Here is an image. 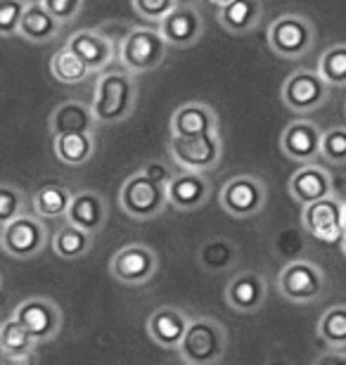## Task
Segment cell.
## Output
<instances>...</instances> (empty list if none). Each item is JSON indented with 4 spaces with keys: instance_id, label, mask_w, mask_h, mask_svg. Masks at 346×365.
<instances>
[{
    "instance_id": "cell-28",
    "label": "cell",
    "mask_w": 346,
    "mask_h": 365,
    "mask_svg": "<svg viewBox=\"0 0 346 365\" xmlns=\"http://www.w3.org/2000/svg\"><path fill=\"white\" fill-rule=\"evenodd\" d=\"M98 140L95 133H71L53 138V152L64 166H86L95 157Z\"/></svg>"
},
{
    "instance_id": "cell-5",
    "label": "cell",
    "mask_w": 346,
    "mask_h": 365,
    "mask_svg": "<svg viewBox=\"0 0 346 365\" xmlns=\"http://www.w3.org/2000/svg\"><path fill=\"white\" fill-rule=\"evenodd\" d=\"M119 204H121L123 214L131 216L138 223L154 221V218L164 214L168 207L166 185L154 182L152 178H147L143 171H138L123 180V185L119 190Z\"/></svg>"
},
{
    "instance_id": "cell-2",
    "label": "cell",
    "mask_w": 346,
    "mask_h": 365,
    "mask_svg": "<svg viewBox=\"0 0 346 365\" xmlns=\"http://www.w3.org/2000/svg\"><path fill=\"white\" fill-rule=\"evenodd\" d=\"M228 330L211 316H195L188 334L178 346V356L188 365H216L228 354Z\"/></svg>"
},
{
    "instance_id": "cell-34",
    "label": "cell",
    "mask_w": 346,
    "mask_h": 365,
    "mask_svg": "<svg viewBox=\"0 0 346 365\" xmlns=\"http://www.w3.org/2000/svg\"><path fill=\"white\" fill-rule=\"evenodd\" d=\"M320 159L332 166L346 164V126H332L322 133Z\"/></svg>"
},
{
    "instance_id": "cell-3",
    "label": "cell",
    "mask_w": 346,
    "mask_h": 365,
    "mask_svg": "<svg viewBox=\"0 0 346 365\" xmlns=\"http://www.w3.org/2000/svg\"><path fill=\"white\" fill-rule=\"evenodd\" d=\"M266 43L283 60H299L311 53L315 43L313 21L301 12H285L270 21L266 31Z\"/></svg>"
},
{
    "instance_id": "cell-38",
    "label": "cell",
    "mask_w": 346,
    "mask_h": 365,
    "mask_svg": "<svg viewBox=\"0 0 346 365\" xmlns=\"http://www.w3.org/2000/svg\"><path fill=\"white\" fill-rule=\"evenodd\" d=\"M86 0H41V5L53 14L55 19H60L62 24H69L81 14Z\"/></svg>"
},
{
    "instance_id": "cell-1",
    "label": "cell",
    "mask_w": 346,
    "mask_h": 365,
    "mask_svg": "<svg viewBox=\"0 0 346 365\" xmlns=\"http://www.w3.org/2000/svg\"><path fill=\"white\" fill-rule=\"evenodd\" d=\"M138 105V83L128 69H107L93 91V112L100 126H116L131 119Z\"/></svg>"
},
{
    "instance_id": "cell-7",
    "label": "cell",
    "mask_w": 346,
    "mask_h": 365,
    "mask_svg": "<svg viewBox=\"0 0 346 365\" xmlns=\"http://www.w3.org/2000/svg\"><path fill=\"white\" fill-rule=\"evenodd\" d=\"M220 209L233 218H252L261 214L268 202V185L261 176L240 173L223 182L218 192Z\"/></svg>"
},
{
    "instance_id": "cell-37",
    "label": "cell",
    "mask_w": 346,
    "mask_h": 365,
    "mask_svg": "<svg viewBox=\"0 0 346 365\" xmlns=\"http://www.w3.org/2000/svg\"><path fill=\"white\" fill-rule=\"evenodd\" d=\"M131 5H133V12H138L140 17L159 26V21L168 12H173L180 3L178 0H131Z\"/></svg>"
},
{
    "instance_id": "cell-22",
    "label": "cell",
    "mask_w": 346,
    "mask_h": 365,
    "mask_svg": "<svg viewBox=\"0 0 346 365\" xmlns=\"http://www.w3.org/2000/svg\"><path fill=\"white\" fill-rule=\"evenodd\" d=\"M48 126L53 138H57L71 133H95V126L100 123L91 105H83L81 100H64L50 112Z\"/></svg>"
},
{
    "instance_id": "cell-41",
    "label": "cell",
    "mask_w": 346,
    "mask_h": 365,
    "mask_svg": "<svg viewBox=\"0 0 346 365\" xmlns=\"http://www.w3.org/2000/svg\"><path fill=\"white\" fill-rule=\"evenodd\" d=\"M209 3H213V5H216V7H218V10H220V7L230 5V3H233V0H209Z\"/></svg>"
},
{
    "instance_id": "cell-21",
    "label": "cell",
    "mask_w": 346,
    "mask_h": 365,
    "mask_svg": "<svg viewBox=\"0 0 346 365\" xmlns=\"http://www.w3.org/2000/svg\"><path fill=\"white\" fill-rule=\"evenodd\" d=\"M290 197L294 202H299L301 207L311 202H320L325 197L335 195V180L325 166L320 164H304L301 169L290 178Z\"/></svg>"
},
{
    "instance_id": "cell-20",
    "label": "cell",
    "mask_w": 346,
    "mask_h": 365,
    "mask_svg": "<svg viewBox=\"0 0 346 365\" xmlns=\"http://www.w3.org/2000/svg\"><path fill=\"white\" fill-rule=\"evenodd\" d=\"M168 128H171V138L207 135V133H213V130H218V116L207 102H197V100L183 102L171 114Z\"/></svg>"
},
{
    "instance_id": "cell-30",
    "label": "cell",
    "mask_w": 346,
    "mask_h": 365,
    "mask_svg": "<svg viewBox=\"0 0 346 365\" xmlns=\"http://www.w3.org/2000/svg\"><path fill=\"white\" fill-rule=\"evenodd\" d=\"M200 266L209 273H223L238 264V245L228 237H211L200 247Z\"/></svg>"
},
{
    "instance_id": "cell-23",
    "label": "cell",
    "mask_w": 346,
    "mask_h": 365,
    "mask_svg": "<svg viewBox=\"0 0 346 365\" xmlns=\"http://www.w3.org/2000/svg\"><path fill=\"white\" fill-rule=\"evenodd\" d=\"M109 218V209L105 197L100 192H93V190H83V192H76L71 200L69 214L64 221L76 225V228L91 232V235H98V232L107 225Z\"/></svg>"
},
{
    "instance_id": "cell-26",
    "label": "cell",
    "mask_w": 346,
    "mask_h": 365,
    "mask_svg": "<svg viewBox=\"0 0 346 365\" xmlns=\"http://www.w3.org/2000/svg\"><path fill=\"white\" fill-rule=\"evenodd\" d=\"M39 341L31 337V332L19 323L14 316H7L0 325V349H3L5 361H21L31 359Z\"/></svg>"
},
{
    "instance_id": "cell-11",
    "label": "cell",
    "mask_w": 346,
    "mask_h": 365,
    "mask_svg": "<svg viewBox=\"0 0 346 365\" xmlns=\"http://www.w3.org/2000/svg\"><path fill=\"white\" fill-rule=\"evenodd\" d=\"M301 225L313 240L325 245L342 242L346 235L344 225V202L337 195L325 197L320 202H311L301 207Z\"/></svg>"
},
{
    "instance_id": "cell-43",
    "label": "cell",
    "mask_w": 346,
    "mask_h": 365,
    "mask_svg": "<svg viewBox=\"0 0 346 365\" xmlns=\"http://www.w3.org/2000/svg\"><path fill=\"white\" fill-rule=\"evenodd\" d=\"M340 245H342V254H344V257H346V235L342 237V242H340Z\"/></svg>"
},
{
    "instance_id": "cell-14",
    "label": "cell",
    "mask_w": 346,
    "mask_h": 365,
    "mask_svg": "<svg viewBox=\"0 0 346 365\" xmlns=\"http://www.w3.org/2000/svg\"><path fill=\"white\" fill-rule=\"evenodd\" d=\"M67 48L73 50L86 67L93 74H102L112 67V62L119 57V46L102 31V29H81V31L71 34L67 41Z\"/></svg>"
},
{
    "instance_id": "cell-25",
    "label": "cell",
    "mask_w": 346,
    "mask_h": 365,
    "mask_svg": "<svg viewBox=\"0 0 346 365\" xmlns=\"http://www.w3.org/2000/svg\"><path fill=\"white\" fill-rule=\"evenodd\" d=\"M62 26H64L62 21L55 19L39 0V3H29L26 14H24L21 26H19V38H24L29 43H36V46H43V43L55 41L57 36H60Z\"/></svg>"
},
{
    "instance_id": "cell-44",
    "label": "cell",
    "mask_w": 346,
    "mask_h": 365,
    "mask_svg": "<svg viewBox=\"0 0 346 365\" xmlns=\"http://www.w3.org/2000/svg\"><path fill=\"white\" fill-rule=\"evenodd\" d=\"M344 225H346V202H344Z\"/></svg>"
},
{
    "instance_id": "cell-18",
    "label": "cell",
    "mask_w": 346,
    "mask_h": 365,
    "mask_svg": "<svg viewBox=\"0 0 346 365\" xmlns=\"http://www.w3.org/2000/svg\"><path fill=\"white\" fill-rule=\"evenodd\" d=\"M268 299L266 277L256 271L235 273L225 284V304L238 313H256Z\"/></svg>"
},
{
    "instance_id": "cell-10",
    "label": "cell",
    "mask_w": 346,
    "mask_h": 365,
    "mask_svg": "<svg viewBox=\"0 0 346 365\" xmlns=\"http://www.w3.org/2000/svg\"><path fill=\"white\" fill-rule=\"evenodd\" d=\"M330 83L318 74V69H297L285 78L280 98L287 109L297 114H311L330 100Z\"/></svg>"
},
{
    "instance_id": "cell-16",
    "label": "cell",
    "mask_w": 346,
    "mask_h": 365,
    "mask_svg": "<svg viewBox=\"0 0 346 365\" xmlns=\"http://www.w3.org/2000/svg\"><path fill=\"white\" fill-rule=\"evenodd\" d=\"M190 323H193V318L178 306H159L147 318V334L157 346L168 349V351H178V346L188 334Z\"/></svg>"
},
{
    "instance_id": "cell-8",
    "label": "cell",
    "mask_w": 346,
    "mask_h": 365,
    "mask_svg": "<svg viewBox=\"0 0 346 365\" xmlns=\"http://www.w3.org/2000/svg\"><path fill=\"white\" fill-rule=\"evenodd\" d=\"M325 289L327 277L313 261H290L278 273V292L292 304H313L325 294Z\"/></svg>"
},
{
    "instance_id": "cell-39",
    "label": "cell",
    "mask_w": 346,
    "mask_h": 365,
    "mask_svg": "<svg viewBox=\"0 0 346 365\" xmlns=\"http://www.w3.org/2000/svg\"><path fill=\"white\" fill-rule=\"evenodd\" d=\"M140 171H143L147 178H152L154 182H161V185H168V182H171L173 176H175V173H171V166L159 162V159L143 164V169H140Z\"/></svg>"
},
{
    "instance_id": "cell-33",
    "label": "cell",
    "mask_w": 346,
    "mask_h": 365,
    "mask_svg": "<svg viewBox=\"0 0 346 365\" xmlns=\"http://www.w3.org/2000/svg\"><path fill=\"white\" fill-rule=\"evenodd\" d=\"M318 74L330 88H346V43H335L318 57Z\"/></svg>"
},
{
    "instance_id": "cell-19",
    "label": "cell",
    "mask_w": 346,
    "mask_h": 365,
    "mask_svg": "<svg viewBox=\"0 0 346 365\" xmlns=\"http://www.w3.org/2000/svg\"><path fill=\"white\" fill-rule=\"evenodd\" d=\"M168 207L178 211H197L209 202L211 182L204 173L195 171H178L173 180L166 185Z\"/></svg>"
},
{
    "instance_id": "cell-6",
    "label": "cell",
    "mask_w": 346,
    "mask_h": 365,
    "mask_svg": "<svg viewBox=\"0 0 346 365\" xmlns=\"http://www.w3.org/2000/svg\"><path fill=\"white\" fill-rule=\"evenodd\" d=\"M168 159L180 171L207 173L218 169L223 159V138L218 130L195 138H168Z\"/></svg>"
},
{
    "instance_id": "cell-4",
    "label": "cell",
    "mask_w": 346,
    "mask_h": 365,
    "mask_svg": "<svg viewBox=\"0 0 346 365\" xmlns=\"http://www.w3.org/2000/svg\"><path fill=\"white\" fill-rule=\"evenodd\" d=\"M168 43L159 29L133 26L119 48V62L131 74H147L161 67L168 55Z\"/></svg>"
},
{
    "instance_id": "cell-40",
    "label": "cell",
    "mask_w": 346,
    "mask_h": 365,
    "mask_svg": "<svg viewBox=\"0 0 346 365\" xmlns=\"http://www.w3.org/2000/svg\"><path fill=\"white\" fill-rule=\"evenodd\" d=\"M313 365H346V354H344V349H327L325 354L315 359Z\"/></svg>"
},
{
    "instance_id": "cell-27",
    "label": "cell",
    "mask_w": 346,
    "mask_h": 365,
    "mask_svg": "<svg viewBox=\"0 0 346 365\" xmlns=\"http://www.w3.org/2000/svg\"><path fill=\"white\" fill-rule=\"evenodd\" d=\"M73 195L60 182H43L31 197L34 214L46 218V221H55V218H67L71 207Z\"/></svg>"
},
{
    "instance_id": "cell-35",
    "label": "cell",
    "mask_w": 346,
    "mask_h": 365,
    "mask_svg": "<svg viewBox=\"0 0 346 365\" xmlns=\"http://www.w3.org/2000/svg\"><path fill=\"white\" fill-rule=\"evenodd\" d=\"M24 209H26L24 192L14 182H3V187H0V225L24 216Z\"/></svg>"
},
{
    "instance_id": "cell-9",
    "label": "cell",
    "mask_w": 346,
    "mask_h": 365,
    "mask_svg": "<svg viewBox=\"0 0 346 365\" xmlns=\"http://www.w3.org/2000/svg\"><path fill=\"white\" fill-rule=\"evenodd\" d=\"M48 245V230L43 225L41 216L24 214L14 221L5 223L0 230V247L10 259L29 261L36 259Z\"/></svg>"
},
{
    "instance_id": "cell-45",
    "label": "cell",
    "mask_w": 346,
    "mask_h": 365,
    "mask_svg": "<svg viewBox=\"0 0 346 365\" xmlns=\"http://www.w3.org/2000/svg\"><path fill=\"white\" fill-rule=\"evenodd\" d=\"M183 365H188V363H183Z\"/></svg>"
},
{
    "instance_id": "cell-24",
    "label": "cell",
    "mask_w": 346,
    "mask_h": 365,
    "mask_svg": "<svg viewBox=\"0 0 346 365\" xmlns=\"http://www.w3.org/2000/svg\"><path fill=\"white\" fill-rule=\"evenodd\" d=\"M263 17L261 0H233L230 5L218 10V24L233 36L252 34Z\"/></svg>"
},
{
    "instance_id": "cell-36",
    "label": "cell",
    "mask_w": 346,
    "mask_h": 365,
    "mask_svg": "<svg viewBox=\"0 0 346 365\" xmlns=\"http://www.w3.org/2000/svg\"><path fill=\"white\" fill-rule=\"evenodd\" d=\"M26 0H0V34L5 38L19 36V26L26 14Z\"/></svg>"
},
{
    "instance_id": "cell-32",
    "label": "cell",
    "mask_w": 346,
    "mask_h": 365,
    "mask_svg": "<svg viewBox=\"0 0 346 365\" xmlns=\"http://www.w3.org/2000/svg\"><path fill=\"white\" fill-rule=\"evenodd\" d=\"M318 337L327 349H346V304L330 306L318 320Z\"/></svg>"
},
{
    "instance_id": "cell-17",
    "label": "cell",
    "mask_w": 346,
    "mask_h": 365,
    "mask_svg": "<svg viewBox=\"0 0 346 365\" xmlns=\"http://www.w3.org/2000/svg\"><path fill=\"white\" fill-rule=\"evenodd\" d=\"M159 31L175 50L193 48L204 36V19L195 5H178L159 21Z\"/></svg>"
},
{
    "instance_id": "cell-29",
    "label": "cell",
    "mask_w": 346,
    "mask_h": 365,
    "mask_svg": "<svg viewBox=\"0 0 346 365\" xmlns=\"http://www.w3.org/2000/svg\"><path fill=\"white\" fill-rule=\"evenodd\" d=\"M93 237L95 235H91V232L81 230V228H76V225H71V223H64L53 232L50 245H53V252H55L57 259L78 261L93 250Z\"/></svg>"
},
{
    "instance_id": "cell-31",
    "label": "cell",
    "mask_w": 346,
    "mask_h": 365,
    "mask_svg": "<svg viewBox=\"0 0 346 365\" xmlns=\"http://www.w3.org/2000/svg\"><path fill=\"white\" fill-rule=\"evenodd\" d=\"M50 74H53V78H57L60 83L76 86L81 81H86L93 71L86 67V62L81 60L73 50L64 46L62 50H57V53L50 57Z\"/></svg>"
},
{
    "instance_id": "cell-42",
    "label": "cell",
    "mask_w": 346,
    "mask_h": 365,
    "mask_svg": "<svg viewBox=\"0 0 346 365\" xmlns=\"http://www.w3.org/2000/svg\"><path fill=\"white\" fill-rule=\"evenodd\" d=\"M266 365H290V363H285V361H268Z\"/></svg>"
},
{
    "instance_id": "cell-12",
    "label": "cell",
    "mask_w": 346,
    "mask_h": 365,
    "mask_svg": "<svg viewBox=\"0 0 346 365\" xmlns=\"http://www.w3.org/2000/svg\"><path fill=\"white\" fill-rule=\"evenodd\" d=\"M159 271V257L147 245H126L109 259V275L121 284H145Z\"/></svg>"
},
{
    "instance_id": "cell-15",
    "label": "cell",
    "mask_w": 346,
    "mask_h": 365,
    "mask_svg": "<svg viewBox=\"0 0 346 365\" xmlns=\"http://www.w3.org/2000/svg\"><path fill=\"white\" fill-rule=\"evenodd\" d=\"M322 130L318 123L311 119H294L285 126L283 135H280V148H283L285 157L297 164H315L320 159L322 148Z\"/></svg>"
},
{
    "instance_id": "cell-13",
    "label": "cell",
    "mask_w": 346,
    "mask_h": 365,
    "mask_svg": "<svg viewBox=\"0 0 346 365\" xmlns=\"http://www.w3.org/2000/svg\"><path fill=\"white\" fill-rule=\"evenodd\" d=\"M12 316L31 332V337L43 341L55 339L62 330V309L48 297H26L14 306Z\"/></svg>"
}]
</instances>
